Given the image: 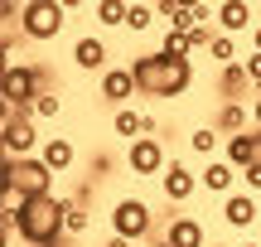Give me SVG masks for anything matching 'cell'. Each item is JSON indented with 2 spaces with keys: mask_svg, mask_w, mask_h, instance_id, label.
Instances as JSON below:
<instances>
[{
  "mask_svg": "<svg viewBox=\"0 0 261 247\" xmlns=\"http://www.w3.org/2000/svg\"><path fill=\"white\" fill-rule=\"evenodd\" d=\"M242 247H261V242H242Z\"/></svg>",
  "mask_w": 261,
  "mask_h": 247,
  "instance_id": "cell-33",
  "label": "cell"
},
{
  "mask_svg": "<svg viewBox=\"0 0 261 247\" xmlns=\"http://www.w3.org/2000/svg\"><path fill=\"white\" fill-rule=\"evenodd\" d=\"M68 204L73 199H24V204H10L15 209V238L29 242V247H54V242H68Z\"/></svg>",
  "mask_w": 261,
  "mask_h": 247,
  "instance_id": "cell-1",
  "label": "cell"
},
{
  "mask_svg": "<svg viewBox=\"0 0 261 247\" xmlns=\"http://www.w3.org/2000/svg\"><path fill=\"white\" fill-rule=\"evenodd\" d=\"M160 189H165V199H169V204H189L198 189H203V184H198V175L189 170L184 160H169V170L160 175Z\"/></svg>",
  "mask_w": 261,
  "mask_h": 247,
  "instance_id": "cell-8",
  "label": "cell"
},
{
  "mask_svg": "<svg viewBox=\"0 0 261 247\" xmlns=\"http://www.w3.org/2000/svg\"><path fill=\"white\" fill-rule=\"evenodd\" d=\"M136 247H155V242H136Z\"/></svg>",
  "mask_w": 261,
  "mask_h": 247,
  "instance_id": "cell-32",
  "label": "cell"
},
{
  "mask_svg": "<svg viewBox=\"0 0 261 247\" xmlns=\"http://www.w3.org/2000/svg\"><path fill=\"white\" fill-rule=\"evenodd\" d=\"M198 184H203L208 194H223V199H227V194H237L232 189V184H237V170L227 160H208L203 170H198Z\"/></svg>",
  "mask_w": 261,
  "mask_h": 247,
  "instance_id": "cell-13",
  "label": "cell"
},
{
  "mask_svg": "<svg viewBox=\"0 0 261 247\" xmlns=\"http://www.w3.org/2000/svg\"><path fill=\"white\" fill-rule=\"evenodd\" d=\"M247 121H252V112H247V102H223V112H218V136H227V141H232V136H242L247 131Z\"/></svg>",
  "mask_w": 261,
  "mask_h": 247,
  "instance_id": "cell-17",
  "label": "cell"
},
{
  "mask_svg": "<svg viewBox=\"0 0 261 247\" xmlns=\"http://www.w3.org/2000/svg\"><path fill=\"white\" fill-rule=\"evenodd\" d=\"M155 15H160L155 5H145V0H130V10H126V29H130V34H145Z\"/></svg>",
  "mask_w": 261,
  "mask_h": 247,
  "instance_id": "cell-22",
  "label": "cell"
},
{
  "mask_svg": "<svg viewBox=\"0 0 261 247\" xmlns=\"http://www.w3.org/2000/svg\"><path fill=\"white\" fill-rule=\"evenodd\" d=\"M63 24H68V5H58V0H24V10H19V34L34 44L58 39Z\"/></svg>",
  "mask_w": 261,
  "mask_h": 247,
  "instance_id": "cell-4",
  "label": "cell"
},
{
  "mask_svg": "<svg viewBox=\"0 0 261 247\" xmlns=\"http://www.w3.org/2000/svg\"><path fill=\"white\" fill-rule=\"evenodd\" d=\"M130 73H136V87L145 97H155V102H165V97H184L189 83H194V63H169L165 54H136L130 58Z\"/></svg>",
  "mask_w": 261,
  "mask_h": 247,
  "instance_id": "cell-2",
  "label": "cell"
},
{
  "mask_svg": "<svg viewBox=\"0 0 261 247\" xmlns=\"http://www.w3.org/2000/svg\"><path fill=\"white\" fill-rule=\"evenodd\" d=\"M102 247H136V242H126V238H116V233H112V238H107Z\"/></svg>",
  "mask_w": 261,
  "mask_h": 247,
  "instance_id": "cell-30",
  "label": "cell"
},
{
  "mask_svg": "<svg viewBox=\"0 0 261 247\" xmlns=\"http://www.w3.org/2000/svg\"><path fill=\"white\" fill-rule=\"evenodd\" d=\"M223 223L237 228V233L252 228V223H256V199H252V194H227V199H223Z\"/></svg>",
  "mask_w": 261,
  "mask_h": 247,
  "instance_id": "cell-14",
  "label": "cell"
},
{
  "mask_svg": "<svg viewBox=\"0 0 261 247\" xmlns=\"http://www.w3.org/2000/svg\"><path fill=\"white\" fill-rule=\"evenodd\" d=\"M242 63H247V78H252V87L261 92V54H247Z\"/></svg>",
  "mask_w": 261,
  "mask_h": 247,
  "instance_id": "cell-27",
  "label": "cell"
},
{
  "mask_svg": "<svg viewBox=\"0 0 261 247\" xmlns=\"http://www.w3.org/2000/svg\"><path fill=\"white\" fill-rule=\"evenodd\" d=\"M213 29H208V24H198V29H189V48H194V54H198V48H213Z\"/></svg>",
  "mask_w": 261,
  "mask_h": 247,
  "instance_id": "cell-26",
  "label": "cell"
},
{
  "mask_svg": "<svg viewBox=\"0 0 261 247\" xmlns=\"http://www.w3.org/2000/svg\"><path fill=\"white\" fill-rule=\"evenodd\" d=\"M252 54H261V24L252 29Z\"/></svg>",
  "mask_w": 261,
  "mask_h": 247,
  "instance_id": "cell-31",
  "label": "cell"
},
{
  "mask_svg": "<svg viewBox=\"0 0 261 247\" xmlns=\"http://www.w3.org/2000/svg\"><path fill=\"white\" fill-rule=\"evenodd\" d=\"M126 170H130V175H165V170H169L165 141H160V136H140V141L126 151Z\"/></svg>",
  "mask_w": 261,
  "mask_h": 247,
  "instance_id": "cell-7",
  "label": "cell"
},
{
  "mask_svg": "<svg viewBox=\"0 0 261 247\" xmlns=\"http://www.w3.org/2000/svg\"><path fill=\"white\" fill-rule=\"evenodd\" d=\"M54 194V170L39 155L29 160H5V204H24V199H48Z\"/></svg>",
  "mask_w": 261,
  "mask_h": 247,
  "instance_id": "cell-3",
  "label": "cell"
},
{
  "mask_svg": "<svg viewBox=\"0 0 261 247\" xmlns=\"http://www.w3.org/2000/svg\"><path fill=\"white\" fill-rule=\"evenodd\" d=\"M252 126H256V131H261V92L252 97Z\"/></svg>",
  "mask_w": 261,
  "mask_h": 247,
  "instance_id": "cell-29",
  "label": "cell"
},
{
  "mask_svg": "<svg viewBox=\"0 0 261 247\" xmlns=\"http://www.w3.org/2000/svg\"><path fill=\"white\" fill-rule=\"evenodd\" d=\"M58 112H63V97H58V92H44L34 102V116H39V121H58Z\"/></svg>",
  "mask_w": 261,
  "mask_h": 247,
  "instance_id": "cell-25",
  "label": "cell"
},
{
  "mask_svg": "<svg viewBox=\"0 0 261 247\" xmlns=\"http://www.w3.org/2000/svg\"><path fill=\"white\" fill-rule=\"evenodd\" d=\"M252 24V5L247 0H223L218 5V34H242Z\"/></svg>",
  "mask_w": 261,
  "mask_h": 247,
  "instance_id": "cell-16",
  "label": "cell"
},
{
  "mask_svg": "<svg viewBox=\"0 0 261 247\" xmlns=\"http://www.w3.org/2000/svg\"><path fill=\"white\" fill-rule=\"evenodd\" d=\"M160 54L169 58V63H189V34H174V29H165V39H160Z\"/></svg>",
  "mask_w": 261,
  "mask_h": 247,
  "instance_id": "cell-20",
  "label": "cell"
},
{
  "mask_svg": "<svg viewBox=\"0 0 261 247\" xmlns=\"http://www.w3.org/2000/svg\"><path fill=\"white\" fill-rule=\"evenodd\" d=\"M126 0H97V5H92V19H97V24H102V29H116V24H126Z\"/></svg>",
  "mask_w": 261,
  "mask_h": 247,
  "instance_id": "cell-19",
  "label": "cell"
},
{
  "mask_svg": "<svg viewBox=\"0 0 261 247\" xmlns=\"http://www.w3.org/2000/svg\"><path fill=\"white\" fill-rule=\"evenodd\" d=\"M247 87H252L247 63H227L223 73H218V92H223V102H247Z\"/></svg>",
  "mask_w": 261,
  "mask_h": 247,
  "instance_id": "cell-15",
  "label": "cell"
},
{
  "mask_svg": "<svg viewBox=\"0 0 261 247\" xmlns=\"http://www.w3.org/2000/svg\"><path fill=\"white\" fill-rule=\"evenodd\" d=\"M130 92H140V87H136V73H130V63H126V68H107L102 83H97V97H102V102H112L116 112L130 102Z\"/></svg>",
  "mask_w": 261,
  "mask_h": 247,
  "instance_id": "cell-9",
  "label": "cell"
},
{
  "mask_svg": "<svg viewBox=\"0 0 261 247\" xmlns=\"http://www.w3.org/2000/svg\"><path fill=\"white\" fill-rule=\"evenodd\" d=\"M112 233L126 242H150V233H155V213H150L145 199H116L112 204Z\"/></svg>",
  "mask_w": 261,
  "mask_h": 247,
  "instance_id": "cell-5",
  "label": "cell"
},
{
  "mask_svg": "<svg viewBox=\"0 0 261 247\" xmlns=\"http://www.w3.org/2000/svg\"><path fill=\"white\" fill-rule=\"evenodd\" d=\"M87 228H92V213L83 204H68V238H83Z\"/></svg>",
  "mask_w": 261,
  "mask_h": 247,
  "instance_id": "cell-23",
  "label": "cell"
},
{
  "mask_svg": "<svg viewBox=\"0 0 261 247\" xmlns=\"http://www.w3.org/2000/svg\"><path fill=\"white\" fill-rule=\"evenodd\" d=\"M0 145H5V160H29V155H34V145H39V136H34V116H10V112H5Z\"/></svg>",
  "mask_w": 261,
  "mask_h": 247,
  "instance_id": "cell-6",
  "label": "cell"
},
{
  "mask_svg": "<svg viewBox=\"0 0 261 247\" xmlns=\"http://www.w3.org/2000/svg\"><path fill=\"white\" fill-rule=\"evenodd\" d=\"M112 131L121 136V141H130V145H136L140 136H145V116H140L136 107H121V112L112 116Z\"/></svg>",
  "mask_w": 261,
  "mask_h": 247,
  "instance_id": "cell-18",
  "label": "cell"
},
{
  "mask_svg": "<svg viewBox=\"0 0 261 247\" xmlns=\"http://www.w3.org/2000/svg\"><path fill=\"white\" fill-rule=\"evenodd\" d=\"M208 54H213V58H218V63H223V68H227V63H242V58H237V44H232V34H218Z\"/></svg>",
  "mask_w": 261,
  "mask_h": 247,
  "instance_id": "cell-24",
  "label": "cell"
},
{
  "mask_svg": "<svg viewBox=\"0 0 261 247\" xmlns=\"http://www.w3.org/2000/svg\"><path fill=\"white\" fill-rule=\"evenodd\" d=\"M218 141H223V136H218V126H198V131L189 136V151H194V155H203V160H213Z\"/></svg>",
  "mask_w": 261,
  "mask_h": 247,
  "instance_id": "cell-21",
  "label": "cell"
},
{
  "mask_svg": "<svg viewBox=\"0 0 261 247\" xmlns=\"http://www.w3.org/2000/svg\"><path fill=\"white\" fill-rule=\"evenodd\" d=\"M39 160H44L54 175H68V170H73V160H77V151H73L68 136H48V141L39 145Z\"/></svg>",
  "mask_w": 261,
  "mask_h": 247,
  "instance_id": "cell-12",
  "label": "cell"
},
{
  "mask_svg": "<svg viewBox=\"0 0 261 247\" xmlns=\"http://www.w3.org/2000/svg\"><path fill=\"white\" fill-rule=\"evenodd\" d=\"M242 175H247V189H261V160H256V165H247Z\"/></svg>",
  "mask_w": 261,
  "mask_h": 247,
  "instance_id": "cell-28",
  "label": "cell"
},
{
  "mask_svg": "<svg viewBox=\"0 0 261 247\" xmlns=\"http://www.w3.org/2000/svg\"><path fill=\"white\" fill-rule=\"evenodd\" d=\"M165 242H169V247H203V242H208V228L194 218V213H174L169 228H165Z\"/></svg>",
  "mask_w": 261,
  "mask_h": 247,
  "instance_id": "cell-10",
  "label": "cell"
},
{
  "mask_svg": "<svg viewBox=\"0 0 261 247\" xmlns=\"http://www.w3.org/2000/svg\"><path fill=\"white\" fill-rule=\"evenodd\" d=\"M73 63L83 68V73H107V39L83 34V39L73 44Z\"/></svg>",
  "mask_w": 261,
  "mask_h": 247,
  "instance_id": "cell-11",
  "label": "cell"
}]
</instances>
